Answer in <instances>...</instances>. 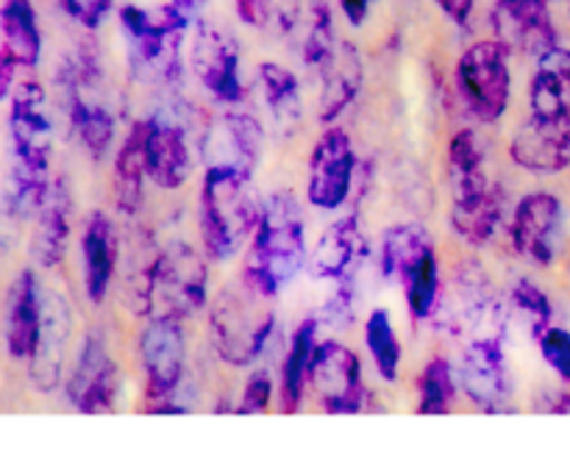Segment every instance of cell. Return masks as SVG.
<instances>
[{"label":"cell","instance_id":"28","mask_svg":"<svg viewBox=\"0 0 570 464\" xmlns=\"http://www.w3.org/2000/svg\"><path fill=\"white\" fill-rule=\"evenodd\" d=\"M315 323H304L295 332L293 345H289V356L284 362L282 371V409L295 412L304 401V389L309 384L312 359H315Z\"/></svg>","mask_w":570,"mask_h":464},{"label":"cell","instance_id":"39","mask_svg":"<svg viewBox=\"0 0 570 464\" xmlns=\"http://www.w3.org/2000/svg\"><path fill=\"white\" fill-rule=\"evenodd\" d=\"M298 17H301L298 0H273L267 28H271V31H276L278 37H284V33H289L295 26H298Z\"/></svg>","mask_w":570,"mask_h":464},{"label":"cell","instance_id":"17","mask_svg":"<svg viewBox=\"0 0 570 464\" xmlns=\"http://www.w3.org/2000/svg\"><path fill=\"white\" fill-rule=\"evenodd\" d=\"M142 362L148 373L150 401H161L176 389L184 367V334L178 317L159 315L142 334Z\"/></svg>","mask_w":570,"mask_h":464},{"label":"cell","instance_id":"12","mask_svg":"<svg viewBox=\"0 0 570 464\" xmlns=\"http://www.w3.org/2000/svg\"><path fill=\"white\" fill-rule=\"evenodd\" d=\"M562 234V204L549 192H532L515 206L510 237L521 256L534 265H551Z\"/></svg>","mask_w":570,"mask_h":464},{"label":"cell","instance_id":"40","mask_svg":"<svg viewBox=\"0 0 570 464\" xmlns=\"http://www.w3.org/2000/svg\"><path fill=\"white\" fill-rule=\"evenodd\" d=\"M273 0H237V14L245 26L267 28Z\"/></svg>","mask_w":570,"mask_h":464},{"label":"cell","instance_id":"29","mask_svg":"<svg viewBox=\"0 0 570 464\" xmlns=\"http://www.w3.org/2000/svg\"><path fill=\"white\" fill-rule=\"evenodd\" d=\"M259 81L273 120H276L284 131H293L301 120L298 78H295L287 67L267 61V65L259 67Z\"/></svg>","mask_w":570,"mask_h":464},{"label":"cell","instance_id":"3","mask_svg":"<svg viewBox=\"0 0 570 464\" xmlns=\"http://www.w3.org/2000/svg\"><path fill=\"white\" fill-rule=\"evenodd\" d=\"M262 204L250 189V176L234 167L212 165L200 184V239L209 259L226 261L254 237Z\"/></svg>","mask_w":570,"mask_h":464},{"label":"cell","instance_id":"43","mask_svg":"<svg viewBox=\"0 0 570 464\" xmlns=\"http://www.w3.org/2000/svg\"><path fill=\"white\" fill-rule=\"evenodd\" d=\"M371 3L373 0H340V6H343L351 26H362V22H365L367 11H371Z\"/></svg>","mask_w":570,"mask_h":464},{"label":"cell","instance_id":"1","mask_svg":"<svg viewBox=\"0 0 570 464\" xmlns=\"http://www.w3.org/2000/svg\"><path fill=\"white\" fill-rule=\"evenodd\" d=\"M11 172L6 189V209L14 217L39 215L50 192L48 167L53 148V126L45 111V92L39 83L26 81L11 92L9 111Z\"/></svg>","mask_w":570,"mask_h":464},{"label":"cell","instance_id":"35","mask_svg":"<svg viewBox=\"0 0 570 464\" xmlns=\"http://www.w3.org/2000/svg\"><path fill=\"white\" fill-rule=\"evenodd\" d=\"M512 304L532 320L534 337H543L551 320V304L543 295V289L534 287L532 282H518L515 289H512Z\"/></svg>","mask_w":570,"mask_h":464},{"label":"cell","instance_id":"45","mask_svg":"<svg viewBox=\"0 0 570 464\" xmlns=\"http://www.w3.org/2000/svg\"><path fill=\"white\" fill-rule=\"evenodd\" d=\"M568 9H570V0H568Z\"/></svg>","mask_w":570,"mask_h":464},{"label":"cell","instance_id":"5","mask_svg":"<svg viewBox=\"0 0 570 464\" xmlns=\"http://www.w3.org/2000/svg\"><path fill=\"white\" fill-rule=\"evenodd\" d=\"M120 22L128 39L134 76L148 83L173 81L181 65V42L189 20H184L173 6L156 11L122 6Z\"/></svg>","mask_w":570,"mask_h":464},{"label":"cell","instance_id":"26","mask_svg":"<svg viewBox=\"0 0 570 464\" xmlns=\"http://www.w3.org/2000/svg\"><path fill=\"white\" fill-rule=\"evenodd\" d=\"M462 382H465L468 395L482 406H493L504 398V359L495 343L482 339L468 351L462 362Z\"/></svg>","mask_w":570,"mask_h":464},{"label":"cell","instance_id":"4","mask_svg":"<svg viewBox=\"0 0 570 464\" xmlns=\"http://www.w3.org/2000/svg\"><path fill=\"white\" fill-rule=\"evenodd\" d=\"M451 178V226L465 243L488 245L501 223V189L490 184L482 142L473 131H456L449 148Z\"/></svg>","mask_w":570,"mask_h":464},{"label":"cell","instance_id":"31","mask_svg":"<svg viewBox=\"0 0 570 464\" xmlns=\"http://www.w3.org/2000/svg\"><path fill=\"white\" fill-rule=\"evenodd\" d=\"M401 284L406 287V300H410L412 315L421 320V317L432 315L434 304H438L440 295V267H438V254L426 250L410 270L401 276Z\"/></svg>","mask_w":570,"mask_h":464},{"label":"cell","instance_id":"23","mask_svg":"<svg viewBox=\"0 0 570 464\" xmlns=\"http://www.w3.org/2000/svg\"><path fill=\"white\" fill-rule=\"evenodd\" d=\"M67 239H70V195L67 184H50V192L39 209V223L33 228L31 256L39 267H56L67 254Z\"/></svg>","mask_w":570,"mask_h":464},{"label":"cell","instance_id":"36","mask_svg":"<svg viewBox=\"0 0 570 464\" xmlns=\"http://www.w3.org/2000/svg\"><path fill=\"white\" fill-rule=\"evenodd\" d=\"M540 348H543L546 362L560 373V378L570 382V334L562 328H546Z\"/></svg>","mask_w":570,"mask_h":464},{"label":"cell","instance_id":"13","mask_svg":"<svg viewBox=\"0 0 570 464\" xmlns=\"http://www.w3.org/2000/svg\"><path fill=\"white\" fill-rule=\"evenodd\" d=\"M309 382L326 412H356L362 404L360 359L337 343L317 345Z\"/></svg>","mask_w":570,"mask_h":464},{"label":"cell","instance_id":"21","mask_svg":"<svg viewBox=\"0 0 570 464\" xmlns=\"http://www.w3.org/2000/svg\"><path fill=\"white\" fill-rule=\"evenodd\" d=\"M532 117L566 120L570 117V50L551 48L538 59L532 83H529Z\"/></svg>","mask_w":570,"mask_h":464},{"label":"cell","instance_id":"27","mask_svg":"<svg viewBox=\"0 0 570 464\" xmlns=\"http://www.w3.org/2000/svg\"><path fill=\"white\" fill-rule=\"evenodd\" d=\"M0 33L3 48L22 67H37L42 56V33L37 26V11L31 0H3L0 6Z\"/></svg>","mask_w":570,"mask_h":464},{"label":"cell","instance_id":"33","mask_svg":"<svg viewBox=\"0 0 570 464\" xmlns=\"http://www.w3.org/2000/svg\"><path fill=\"white\" fill-rule=\"evenodd\" d=\"M334 48V26H332V11H328L326 3L317 0L309 11V28H306L304 45H301V59H304L306 67H315L321 70L328 59H332Z\"/></svg>","mask_w":570,"mask_h":464},{"label":"cell","instance_id":"18","mask_svg":"<svg viewBox=\"0 0 570 464\" xmlns=\"http://www.w3.org/2000/svg\"><path fill=\"white\" fill-rule=\"evenodd\" d=\"M115 387L117 373L104 343L98 337H89L78 356L70 384H67V398L81 412H104L115 401Z\"/></svg>","mask_w":570,"mask_h":464},{"label":"cell","instance_id":"46","mask_svg":"<svg viewBox=\"0 0 570 464\" xmlns=\"http://www.w3.org/2000/svg\"><path fill=\"white\" fill-rule=\"evenodd\" d=\"M546 3H551V0H546Z\"/></svg>","mask_w":570,"mask_h":464},{"label":"cell","instance_id":"34","mask_svg":"<svg viewBox=\"0 0 570 464\" xmlns=\"http://www.w3.org/2000/svg\"><path fill=\"white\" fill-rule=\"evenodd\" d=\"M454 401V378L445 359L429 362L421 376V412L423 415H443Z\"/></svg>","mask_w":570,"mask_h":464},{"label":"cell","instance_id":"42","mask_svg":"<svg viewBox=\"0 0 570 464\" xmlns=\"http://www.w3.org/2000/svg\"><path fill=\"white\" fill-rule=\"evenodd\" d=\"M14 65L17 59L9 53L6 48H0V100L9 98L14 89H11V83H14Z\"/></svg>","mask_w":570,"mask_h":464},{"label":"cell","instance_id":"11","mask_svg":"<svg viewBox=\"0 0 570 464\" xmlns=\"http://www.w3.org/2000/svg\"><path fill=\"white\" fill-rule=\"evenodd\" d=\"M193 70L206 89L223 103L243 100V81H239V48L232 33L212 26L209 20L198 22L193 39Z\"/></svg>","mask_w":570,"mask_h":464},{"label":"cell","instance_id":"19","mask_svg":"<svg viewBox=\"0 0 570 464\" xmlns=\"http://www.w3.org/2000/svg\"><path fill=\"white\" fill-rule=\"evenodd\" d=\"M365 256V234L356 217H343L332 223L317 239L309 256V273L315 278H348Z\"/></svg>","mask_w":570,"mask_h":464},{"label":"cell","instance_id":"32","mask_svg":"<svg viewBox=\"0 0 570 464\" xmlns=\"http://www.w3.org/2000/svg\"><path fill=\"white\" fill-rule=\"evenodd\" d=\"M367 348H371L373 362H376L379 373L384 376V382H395L401 365V345L395 339L393 323H390V315L384 309H376L367 320L365 328Z\"/></svg>","mask_w":570,"mask_h":464},{"label":"cell","instance_id":"24","mask_svg":"<svg viewBox=\"0 0 570 464\" xmlns=\"http://www.w3.org/2000/svg\"><path fill=\"white\" fill-rule=\"evenodd\" d=\"M321 120L332 122L354 103L362 87V59L354 45L337 42L332 59L321 67Z\"/></svg>","mask_w":570,"mask_h":464},{"label":"cell","instance_id":"10","mask_svg":"<svg viewBox=\"0 0 570 464\" xmlns=\"http://www.w3.org/2000/svg\"><path fill=\"white\" fill-rule=\"evenodd\" d=\"M495 42L507 53L543 56L557 48V31L546 0H499L493 6Z\"/></svg>","mask_w":570,"mask_h":464},{"label":"cell","instance_id":"15","mask_svg":"<svg viewBox=\"0 0 570 464\" xmlns=\"http://www.w3.org/2000/svg\"><path fill=\"white\" fill-rule=\"evenodd\" d=\"M42 298H39V284L33 270L17 273L6 293V315H3V337L6 351L11 359H33L42 337Z\"/></svg>","mask_w":570,"mask_h":464},{"label":"cell","instance_id":"16","mask_svg":"<svg viewBox=\"0 0 570 464\" xmlns=\"http://www.w3.org/2000/svg\"><path fill=\"white\" fill-rule=\"evenodd\" d=\"M512 161L529 172H560L570 165V117L543 120L529 117L512 139Z\"/></svg>","mask_w":570,"mask_h":464},{"label":"cell","instance_id":"7","mask_svg":"<svg viewBox=\"0 0 570 464\" xmlns=\"http://www.w3.org/2000/svg\"><path fill=\"white\" fill-rule=\"evenodd\" d=\"M259 293L243 282V289L228 287L217 298L212 312V332L220 356L232 365H248L265 348V339L271 337L273 315L256 304Z\"/></svg>","mask_w":570,"mask_h":464},{"label":"cell","instance_id":"6","mask_svg":"<svg viewBox=\"0 0 570 464\" xmlns=\"http://www.w3.org/2000/svg\"><path fill=\"white\" fill-rule=\"evenodd\" d=\"M456 89H460L465 109L479 122L501 120L512 98L507 50L495 39L471 45L456 65Z\"/></svg>","mask_w":570,"mask_h":464},{"label":"cell","instance_id":"44","mask_svg":"<svg viewBox=\"0 0 570 464\" xmlns=\"http://www.w3.org/2000/svg\"><path fill=\"white\" fill-rule=\"evenodd\" d=\"M170 6L184 17V20H193V17L204 9L206 0H170Z\"/></svg>","mask_w":570,"mask_h":464},{"label":"cell","instance_id":"9","mask_svg":"<svg viewBox=\"0 0 570 464\" xmlns=\"http://www.w3.org/2000/svg\"><path fill=\"white\" fill-rule=\"evenodd\" d=\"M356 154L343 128H328L317 139L309 159V184L306 198L317 209H340L348 200L351 184H354Z\"/></svg>","mask_w":570,"mask_h":464},{"label":"cell","instance_id":"41","mask_svg":"<svg viewBox=\"0 0 570 464\" xmlns=\"http://www.w3.org/2000/svg\"><path fill=\"white\" fill-rule=\"evenodd\" d=\"M434 3H438L456 26H465V22L471 20V11L476 0H434Z\"/></svg>","mask_w":570,"mask_h":464},{"label":"cell","instance_id":"38","mask_svg":"<svg viewBox=\"0 0 570 464\" xmlns=\"http://www.w3.org/2000/svg\"><path fill=\"white\" fill-rule=\"evenodd\" d=\"M267 401H271V376L267 373H254L243 393L239 412H245V415H250V412H265Z\"/></svg>","mask_w":570,"mask_h":464},{"label":"cell","instance_id":"22","mask_svg":"<svg viewBox=\"0 0 570 464\" xmlns=\"http://www.w3.org/2000/svg\"><path fill=\"white\" fill-rule=\"evenodd\" d=\"M81 254L87 295L92 304H100L106 293H109V284L115 278L117 267V234L104 211H95L87 220L81 237Z\"/></svg>","mask_w":570,"mask_h":464},{"label":"cell","instance_id":"2","mask_svg":"<svg viewBox=\"0 0 570 464\" xmlns=\"http://www.w3.org/2000/svg\"><path fill=\"white\" fill-rule=\"evenodd\" d=\"M306 261L304 211L289 192H276L262 204L259 226L250 237L243 282L262 298H273Z\"/></svg>","mask_w":570,"mask_h":464},{"label":"cell","instance_id":"14","mask_svg":"<svg viewBox=\"0 0 570 464\" xmlns=\"http://www.w3.org/2000/svg\"><path fill=\"white\" fill-rule=\"evenodd\" d=\"M145 167L148 178L161 189H178L193 172V150L176 120L156 115L145 120Z\"/></svg>","mask_w":570,"mask_h":464},{"label":"cell","instance_id":"37","mask_svg":"<svg viewBox=\"0 0 570 464\" xmlns=\"http://www.w3.org/2000/svg\"><path fill=\"white\" fill-rule=\"evenodd\" d=\"M59 3L72 20L81 22V26L89 28V31H95L111 9V0H59Z\"/></svg>","mask_w":570,"mask_h":464},{"label":"cell","instance_id":"30","mask_svg":"<svg viewBox=\"0 0 570 464\" xmlns=\"http://www.w3.org/2000/svg\"><path fill=\"white\" fill-rule=\"evenodd\" d=\"M432 237L423 226L417 223H410V226H399V228H390L384 234V243H382V270L387 278H399L421 259L426 250H432Z\"/></svg>","mask_w":570,"mask_h":464},{"label":"cell","instance_id":"25","mask_svg":"<svg viewBox=\"0 0 570 464\" xmlns=\"http://www.w3.org/2000/svg\"><path fill=\"white\" fill-rule=\"evenodd\" d=\"M145 176V120H137L115 156V198L126 215H137L142 206Z\"/></svg>","mask_w":570,"mask_h":464},{"label":"cell","instance_id":"8","mask_svg":"<svg viewBox=\"0 0 570 464\" xmlns=\"http://www.w3.org/2000/svg\"><path fill=\"white\" fill-rule=\"evenodd\" d=\"M206 265L198 250L187 243L161 250L154 270V306H165L161 315L178 317L200 309L206 300Z\"/></svg>","mask_w":570,"mask_h":464},{"label":"cell","instance_id":"20","mask_svg":"<svg viewBox=\"0 0 570 464\" xmlns=\"http://www.w3.org/2000/svg\"><path fill=\"white\" fill-rule=\"evenodd\" d=\"M206 156H217L212 165L234 167V170L254 172L262 154V128L248 115H223L206 134Z\"/></svg>","mask_w":570,"mask_h":464}]
</instances>
